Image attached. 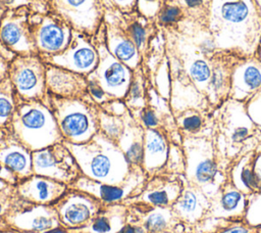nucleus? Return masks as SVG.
I'll list each match as a JSON object with an SVG mask.
<instances>
[{
  "mask_svg": "<svg viewBox=\"0 0 261 233\" xmlns=\"http://www.w3.org/2000/svg\"><path fill=\"white\" fill-rule=\"evenodd\" d=\"M234 98H244L261 88V62L254 56H245L234 65L231 74Z\"/></svg>",
  "mask_w": 261,
  "mask_h": 233,
  "instance_id": "nucleus-21",
  "label": "nucleus"
},
{
  "mask_svg": "<svg viewBox=\"0 0 261 233\" xmlns=\"http://www.w3.org/2000/svg\"><path fill=\"white\" fill-rule=\"evenodd\" d=\"M6 223L9 229L20 233H37L61 226L53 205L32 203L21 197L6 218Z\"/></svg>",
  "mask_w": 261,
  "mask_h": 233,
  "instance_id": "nucleus-14",
  "label": "nucleus"
},
{
  "mask_svg": "<svg viewBox=\"0 0 261 233\" xmlns=\"http://www.w3.org/2000/svg\"><path fill=\"white\" fill-rule=\"evenodd\" d=\"M181 125H182V128L185 130H188V131H196L198 130L201 125H202V121L200 119L199 115H188L186 118L182 119L181 121Z\"/></svg>",
  "mask_w": 261,
  "mask_h": 233,
  "instance_id": "nucleus-41",
  "label": "nucleus"
},
{
  "mask_svg": "<svg viewBox=\"0 0 261 233\" xmlns=\"http://www.w3.org/2000/svg\"><path fill=\"white\" fill-rule=\"evenodd\" d=\"M43 59L46 63L88 76L96 68L99 55L92 37L72 30L71 39L67 47L60 53L45 56Z\"/></svg>",
  "mask_w": 261,
  "mask_h": 233,
  "instance_id": "nucleus-12",
  "label": "nucleus"
},
{
  "mask_svg": "<svg viewBox=\"0 0 261 233\" xmlns=\"http://www.w3.org/2000/svg\"><path fill=\"white\" fill-rule=\"evenodd\" d=\"M92 39L98 51L99 61L96 68L87 78L96 81L114 99H123L132 80L133 69L108 50L105 41L104 22Z\"/></svg>",
  "mask_w": 261,
  "mask_h": 233,
  "instance_id": "nucleus-6",
  "label": "nucleus"
},
{
  "mask_svg": "<svg viewBox=\"0 0 261 233\" xmlns=\"http://www.w3.org/2000/svg\"><path fill=\"white\" fill-rule=\"evenodd\" d=\"M241 180H242L243 184L246 185V187L255 188L258 186V182H257L253 172L250 169L243 170V172L241 174Z\"/></svg>",
  "mask_w": 261,
  "mask_h": 233,
  "instance_id": "nucleus-42",
  "label": "nucleus"
},
{
  "mask_svg": "<svg viewBox=\"0 0 261 233\" xmlns=\"http://www.w3.org/2000/svg\"><path fill=\"white\" fill-rule=\"evenodd\" d=\"M182 1H184L185 6L191 10L200 8L203 4V0H182Z\"/></svg>",
  "mask_w": 261,
  "mask_h": 233,
  "instance_id": "nucleus-44",
  "label": "nucleus"
},
{
  "mask_svg": "<svg viewBox=\"0 0 261 233\" xmlns=\"http://www.w3.org/2000/svg\"><path fill=\"white\" fill-rule=\"evenodd\" d=\"M74 156L82 174L104 184L116 185L125 180L132 166L116 142L98 132L88 142H65Z\"/></svg>",
  "mask_w": 261,
  "mask_h": 233,
  "instance_id": "nucleus-2",
  "label": "nucleus"
},
{
  "mask_svg": "<svg viewBox=\"0 0 261 233\" xmlns=\"http://www.w3.org/2000/svg\"><path fill=\"white\" fill-rule=\"evenodd\" d=\"M88 93H89V96L91 97V99L97 105H101L103 103H106V102L114 99L96 81L91 80V79H88Z\"/></svg>",
  "mask_w": 261,
  "mask_h": 233,
  "instance_id": "nucleus-32",
  "label": "nucleus"
},
{
  "mask_svg": "<svg viewBox=\"0 0 261 233\" xmlns=\"http://www.w3.org/2000/svg\"><path fill=\"white\" fill-rule=\"evenodd\" d=\"M19 196L16 192L15 185H8L0 189V230H8L6 218L12 212L17 203Z\"/></svg>",
  "mask_w": 261,
  "mask_h": 233,
  "instance_id": "nucleus-28",
  "label": "nucleus"
},
{
  "mask_svg": "<svg viewBox=\"0 0 261 233\" xmlns=\"http://www.w3.org/2000/svg\"><path fill=\"white\" fill-rule=\"evenodd\" d=\"M99 127L100 132L117 143L124 130V114H109L99 107Z\"/></svg>",
  "mask_w": 261,
  "mask_h": 233,
  "instance_id": "nucleus-27",
  "label": "nucleus"
},
{
  "mask_svg": "<svg viewBox=\"0 0 261 233\" xmlns=\"http://www.w3.org/2000/svg\"><path fill=\"white\" fill-rule=\"evenodd\" d=\"M102 205L103 203L93 195L69 187L53 204L60 225L69 230L84 227Z\"/></svg>",
  "mask_w": 261,
  "mask_h": 233,
  "instance_id": "nucleus-13",
  "label": "nucleus"
},
{
  "mask_svg": "<svg viewBox=\"0 0 261 233\" xmlns=\"http://www.w3.org/2000/svg\"><path fill=\"white\" fill-rule=\"evenodd\" d=\"M7 11H8V8L0 1V21L3 18V16L6 14Z\"/></svg>",
  "mask_w": 261,
  "mask_h": 233,
  "instance_id": "nucleus-49",
  "label": "nucleus"
},
{
  "mask_svg": "<svg viewBox=\"0 0 261 233\" xmlns=\"http://www.w3.org/2000/svg\"><path fill=\"white\" fill-rule=\"evenodd\" d=\"M122 100L132 113L139 111L147 105L146 75L143 63L133 69L132 80Z\"/></svg>",
  "mask_w": 261,
  "mask_h": 233,
  "instance_id": "nucleus-25",
  "label": "nucleus"
},
{
  "mask_svg": "<svg viewBox=\"0 0 261 233\" xmlns=\"http://www.w3.org/2000/svg\"><path fill=\"white\" fill-rule=\"evenodd\" d=\"M105 16L112 19L125 33L129 40L136 45L144 60L149 50L150 41L156 31L154 18H147L138 10L122 13L107 2Z\"/></svg>",
  "mask_w": 261,
  "mask_h": 233,
  "instance_id": "nucleus-15",
  "label": "nucleus"
},
{
  "mask_svg": "<svg viewBox=\"0 0 261 233\" xmlns=\"http://www.w3.org/2000/svg\"><path fill=\"white\" fill-rule=\"evenodd\" d=\"M222 233H248V231L242 227H234V228H230Z\"/></svg>",
  "mask_w": 261,
  "mask_h": 233,
  "instance_id": "nucleus-47",
  "label": "nucleus"
},
{
  "mask_svg": "<svg viewBox=\"0 0 261 233\" xmlns=\"http://www.w3.org/2000/svg\"><path fill=\"white\" fill-rule=\"evenodd\" d=\"M145 128L129 110L124 113V130L117 144L130 166L142 167Z\"/></svg>",
  "mask_w": 261,
  "mask_h": 233,
  "instance_id": "nucleus-22",
  "label": "nucleus"
},
{
  "mask_svg": "<svg viewBox=\"0 0 261 233\" xmlns=\"http://www.w3.org/2000/svg\"><path fill=\"white\" fill-rule=\"evenodd\" d=\"M209 27L215 47L252 56L261 38V10L253 0H212Z\"/></svg>",
  "mask_w": 261,
  "mask_h": 233,
  "instance_id": "nucleus-1",
  "label": "nucleus"
},
{
  "mask_svg": "<svg viewBox=\"0 0 261 233\" xmlns=\"http://www.w3.org/2000/svg\"><path fill=\"white\" fill-rule=\"evenodd\" d=\"M138 0H106L107 3L114 6L122 13H129L137 10Z\"/></svg>",
  "mask_w": 261,
  "mask_h": 233,
  "instance_id": "nucleus-40",
  "label": "nucleus"
},
{
  "mask_svg": "<svg viewBox=\"0 0 261 233\" xmlns=\"http://www.w3.org/2000/svg\"><path fill=\"white\" fill-rule=\"evenodd\" d=\"M9 61L3 55L0 54V83L8 77L9 72Z\"/></svg>",
  "mask_w": 261,
  "mask_h": 233,
  "instance_id": "nucleus-43",
  "label": "nucleus"
},
{
  "mask_svg": "<svg viewBox=\"0 0 261 233\" xmlns=\"http://www.w3.org/2000/svg\"><path fill=\"white\" fill-rule=\"evenodd\" d=\"M99 107L103 111L113 115H123L128 110L122 99H112L106 103L99 105Z\"/></svg>",
  "mask_w": 261,
  "mask_h": 233,
  "instance_id": "nucleus-35",
  "label": "nucleus"
},
{
  "mask_svg": "<svg viewBox=\"0 0 261 233\" xmlns=\"http://www.w3.org/2000/svg\"><path fill=\"white\" fill-rule=\"evenodd\" d=\"M255 97L252 98L249 104V114L255 123L261 125V88L257 90Z\"/></svg>",
  "mask_w": 261,
  "mask_h": 233,
  "instance_id": "nucleus-36",
  "label": "nucleus"
},
{
  "mask_svg": "<svg viewBox=\"0 0 261 233\" xmlns=\"http://www.w3.org/2000/svg\"><path fill=\"white\" fill-rule=\"evenodd\" d=\"M37 233H72V232H70L69 229H66L62 226H59V227L51 228V229H48V230H45V231H42V232H37Z\"/></svg>",
  "mask_w": 261,
  "mask_h": 233,
  "instance_id": "nucleus-45",
  "label": "nucleus"
},
{
  "mask_svg": "<svg viewBox=\"0 0 261 233\" xmlns=\"http://www.w3.org/2000/svg\"><path fill=\"white\" fill-rule=\"evenodd\" d=\"M47 103L54 114L63 141L82 144L100 131L99 105L91 97L61 98L48 94Z\"/></svg>",
  "mask_w": 261,
  "mask_h": 233,
  "instance_id": "nucleus-4",
  "label": "nucleus"
},
{
  "mask_svg": "<svg viewBox=\"0 0 261 233\" xmlns=\"http://www.w3.org/2000/svg\"><path fill=\"white\" fill-rule=\"evenodd\" d=\"M176 188L173 183L161 178H153L146 181L141 192L126 199L123 203L128 205L133 203L148 204L152 206L165 207L174 199Z\"/></svg>",
  "mask_w": 261,
  "mask_h": 233,
  "instance_id": "nucleus-23",
  "label": "nucleus"
},
{
  "mask_svg": "<svg viewBox=\"0 0 261 233\" xmlns=\"http://www.w3.org/2000/svg\"><path fill=\"white\" fill-rule=\"evenodd\" d=\"M18 96L7 77L0 83V128L8 127L16 108Z\"/></svg>",
  "mask_w": 261,
  "mask_h": 233,
  "instance_id": "nucleus-26",
  "label": "nucleus"
},
{
  "mask_svg": "<svg viewBox=\"0 0 261 233\" xmlns=\"http://www.w3.org/2000/svg\"><path fill=\"white\" fill-rule=\"evenodd\" d=\"M18 182L16 175L0 162V189L12 184L15 185Z\"/></svg>",
  "mask_w": 261,
  "mask_h": 233,
  "instance_id": "nucleus-38",
  "label": "nucleus"
},
{
  "mask_svg": "<svg viewBox=\"0 0 261 233\" xmlns=\"http://www.w3.org/2000/svg\"><path fill=\"white\" fill-rule=\"evenodd\" d=\"M196 205H197L196 195L191 191H187L178 202V208L180 209V212L186 214L192 213L195 209Z\"/></svg>",
  "mask_w": 261,
  "mask_h": 233,
  "instance_id": "nucleus-37",
  "label": "nucleus"
},
{
  "mask_svg": "<svg viewBox=\"0 0 261 233\" xmlns=\"http://www.w3.org/2000/svg\"><path fill=\"white\" fill-rule=\"evenodd\" d=\"M0 54L3 55V56H4L5 58H7L8 60H11V59L15 56L14 53H12L11 51H9L8 49H6V48L2 45L1 41H0Z\"/></svg>",
  "mask_w": 261,
  "mask_h": 233,
  "instance_id": "nucleus-46",
  "label": "nucleus"
},
{
  "mask_svg": "<svg viewBox=\"0 0 261 233\" xmlns=\"http://www.w3.org/2000/svg\"><path fill=\"white\" fill-rule=\"evenodd\" d=\"M8 128L32 152L63 141L51 108L41 100L18 97Z\"/></svg>",
  "mask_w": 261,
  "mask_h": 233,
  "instance_id": "nucleus-3",
  "label": "nucleus"
},
{
  "mask_svg": "<svg viewBox=\"0 0 261 233\" xmlns=\"http://www.w3.org/2000/svg\"><path fill=\"white\" fill-rule=\"evenodd\" d=\"M50 11L72 30L94 37L104 22L106 0H50Z\"/></svg>",
  "mask_w": 261,
  "mask_h": 233,
  "instance_id": "nucleus-7",
  "label": "nucleus"
},
{
  "mask_svg": "<svg viewBox=\"0 0 261 233\" xmlns=\"http://www.w3.org/2000/svg\"><path fill=\"white\" fill-rule=\"evenodd\" d=\"M0 233H19V232L11 230V229H8V230H0Z\"/></svg>",
  "mask_w": 261,
  "mask_h": 233,
  "instance_id": "nucleus-50",
  "label": "nucleus"
},
{
  "mask_svg": "<svg viewBox=\"0 0 261 233\" xmlns=\"http://www.w3.org/2000/svg\"><path fill=\"white\" fill-rule=\"evenodd\" d=\"M104 27L106 45L113 56L126 64L130 69H135L144 62L136 45L112 19L105 16Z\"/></svg>",
  "mask_w": 261,
  "mask_h": 233,
  "instance_id": "nucleus-19",
  "label": "nucleus"
},
{
  "mask_svg": "<svg viewBox=\"0 0 261 233\" xmlns=\"http://www.w3.org/2000/svg\"><path fill=\"white\" fill-rule=\"evenodd\" d=\"M189 74L197 84L209 82L212 75V64L203 55H197L189 64Z\"/></svg>",
  "mask_w": 261,
  "mask_h": 233,
  "instance_id": "nucleus-29",
  "label": "nucleus"
},
{
  "mask_svg": "<svg viewBox=\"0 0 261 233\" xmlns=\"http://www.w3.org/2000/svg\"><path fill=\"white\" fill-rule=\"evenodd\" d=\"M167 153L168 145L163 133L158 129L145 128L142 167L148 176L164 165Z\"/></svg>",
  "mask_w": 261,
  "mask_h": 233,
  "instance_id": "nucleus-24",
  "label": "nucleus"
},
{
  "mask_svg": "<svg viewBox=\"0 0 261 233\" xmlns=\"http://www.w3.org/2000/svg\"><path fill=\"white\" fill-rule=\"evenodd\" d=\"M162 3L160 0H138L137 10L147 18H154Z\"/></svg>",
  "mask_w": 261,
  "mask_h": 233,
  "instance_id": "nucleus-34",
  "label": "nucleus"
},
{
  "mask_svg": "<svg viewBox=\"0 0 261 233\" xmlns=\"http://www.w3.org/2000/svg\"><path fill=\"white\" fill-rule=\"evenodd\" d=\"M31 24L37 51L43 57L60 53L70 42L71 27L51 11L32 12Z\"/></svg>",
  "mask_w": 261,
  "mask_h": 233,
  "instance_id": "nucleus-10",
  "label": "nucleus"
},
{
  "mask_svg": "<svg viewBox=\"0 0 261 233\" xmlns=\"http://www.w3.org/2000/svg\"><path fill=\"white\" fill-rule=\"evenodd\" d=\"M32 12L28 6L8 9L0 21V41L15 55L38 53L32 31Z\"/></svg>",
  "mask_w": 261,
  "mask_h": 233,
  "instance_id": "nucleus-11",
  "label": "nucleus"
},
{
  "mask_svg": "<svg viewBox=\"0 0 261 233\" xmlns=\"http://www.w3.org/2000/svg\"><path fill=\"white\" fill-rule=\"evenodd\" d=\"M147 179L148 175L143 167L132 166L128 176L119 184H104L82 175L68 187L87 192L99 199L103 204L123 203L126 199L141 192Z\"/></svg>",
  "mask_w": 261,
  "mask_h": 233,
  "instance_id": "nucleus-9",
  "label": "nucleus"
},
{
  "mask_svg": "<svg viewBox=\"0 0 261 233\" xmlns=\"http://www.w3.org/2000/svg\"><path fill=\"white\" fill-rule=\"evenodd\" d=\"M8 9L28 6L33 12L47 13L50 11V0H0Z\"/></svg>",
  "mask_w": 261,
  "mask_h": 233,
  "instance_id": "nucleus-31",
  "label": "nucleus"
},
{
  "mask_svg": "<svg viewBox=\"0 0 261 233\" xmlns=\"http://www.w3.org/2000/svg\"><path fill=\"white\" fill-rule=\"evenodd\" d=\"M46 68L47 63L39 53L16 54L9 61L8 78L19 98L48 102Z\"/></svg>",
  "mask_w": 261,
  "mask_h": 233,
  "instance_id": "nucleus-5",
  "label": "nucleus"
},
{
  "mask_svg": "<svg viewBox=\"0 0 261 233\" xmlns=\"http://www.w3.org/2000/svg\"><path fill=\"white\" fill-rule=\"evenodd\" d=\"M253 55L261 62V38H260V40H259V43H258L257 48H256V50H255V52H254Z\"/></svg>",
  "mask_w": 261,
  "mask_h": 233,
  "instance_id": "nucleus-48",
  "label": "nucleus"
},
{
  "mask_svg": "<svg viewBox=\"0 0 261 233\" xmlns=\"http://www.w3.org/2000/svg\"><path fill=\"white\" fill-rule=\"evenodd\" d=\"M46 86L48 94L61 98H87L88 79L82 74L47 63Z\"/></svg>",
  "mask_w": 261,
  "mask_h": 233,
  "instance_id": "nucleus-17",
  "label": "nucleus"
},
{
  "mask_svg": "<svg viewBox=\"0 0 261 233\" xmlns=\"http://www.w3.org/2000/svg\"><path fill=\"white\" fill-rule=\"evenodd\" d=\"M32 165L34 174L54 179L67 186L83 175L74 156L63 141L33 151Z\"/></svg>",
  "mask_w": 261,
  "mask_h": 233,
  "instance_id": "nucleus-8",
  "label": "nucleus"
},
{
  "mask_svg": "<svg viewBox=\"0 0 261 233\" xmlns=\"http://www.w3.org/2000/svg\"><path fill=\"white\" fill-rule=\"evenodd\" d=\"M0 162L11 170L18 181L34 174L32 151L14 136L8 127L0 128Z\"/></svg>",
  "mask_w": 261,
  "mask_h": 233,
  "instance_id": "nucleus-18",
  "label": "nucleus"
},
{
  "mask_svg": "<svg viewBox=\"0 0 261 233\" xmlns=\"http://www.w3.org/2000/svg\"><path fill=\"white\" fill-rule=\"evenodd\" d=\"M184 15V10L180 6L172 4H162L157 12L154 20L156 24L164 27H169L179 22Z\"/></svg>",
  "mask_w": 261,
  "mask_h": 233,
  "instance_id": "nucleus-30",
  "label": "nucleus"
},
{
  "mask_svg": "<svg viewBox=\"0 0 261 233\" xmlns=\"http://www.w3.org/2000/svg\"><path fill=\"white\" fill-rule=\"evenodd\" d=\"M128 206L124 203L103 204L97 214L82 228L72 233H117L126 223Z\"/></svg>",
  "mask_w": 261,
  "mask_h": 233,
  "instance_id": "nucleus-20",
  "label": "nucleus"
},
{
  "mask_svg": "<svg viewBox=\"0 0 261 233\" xmlns=\"http://www.w3.org/2000/svg\"><path fill=\"white\" fill-rule=\"evenodd\" d=\"M216 166L214 161L206 159L201 161L196 168V178L201 183L211 181L216 174Z\"/></svg>",
  "mask_w": 261,
  "mask_h": 233,
  "instance_id": "nucleus-33",
  "label": "nucleus"
},
{
  "mask_svg": "<svg viewBox=\"0 0 261 233\" xmlns=\"http://www.w3.org/2000/svg\"><path fill=\"white\" fill-rule=\"evenodd\" d=\"M241 200V194L238 191H229L225 193L221 199V205L225 211L234 209Z\"/></svg>",
  "mask_w": 261,
  "mask_h": 233,
  "instance_id": "nucleus-39",
  "label": "nucleus"
},
{
  "mask_svg": "<svg viewBox=\"0 0 261 233\" xmlns=\"http://www.w3.org/2000/svg\"><path fill=\"white\" fill-rule=\"evenodd\" d=\"M15 189L22 199L44 205H53L68 189V186L54 179L33 174L15 184Z\"/></svg>",
  "mask_w": 261,
  "mask_h": 233,
  "instance_id": "nucleus-16",
  "label": "nucleus"
}]
</instances>
